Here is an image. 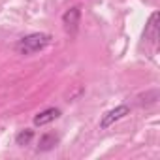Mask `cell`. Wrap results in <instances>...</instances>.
<instances>
[{
  "instance_id": "6da1fadb",
  "label": "cell",
  "mask_w": 160,
  "mask_h": 160,
  "mask_svg": "<svg viewBox=\"0 0 160 160\" xmlns=\"http://www.w3.org/2000/svg\"><path fill=\"white\" fill-rule=\"evenodd\" d=\"M51 42V36L45 32H32L23 36L17 43H15V51L19 55H34L42 49H45Z\"/></svg>"
},
{
  "instance_id": "7a4b0ae2",
  "label": "cell",
  "mask_w": 160,
  "mask_h": 160,
  "mask_svg": "<svg viewBox=\"0 0 160 160\" xmlns=\"http://www.w3.org/2000/svg\"><path fill=\"white\" fill-rule=\"evenodd\" d=\"M126 115H130V108H128L126 104H121V106H117V108L109 109L106 115H102V119H100V128H102V130H106V128H109L111 124H115L117 121L124 119Z\"/></svg>"
},
{
  "instance_id": "3957f363",
  "label": "cell",
  "mask_w": 160,
  "mask_h": 160,
  "mask_svg": "<svg viewBox=\"0 0 160 160\" xmlns=\"http://www.w3.org/2000/svg\"><path fill=\"white\" fill-rule=\"evenodd\" d=\"M79 21H81V10L79 6H72L70 10H66L62 13V25H64V30L68 34H75L77 28H79Z\"/></svg>"
},
{
  "instance_id": "277c9868",
  "label": "cell",
  "mask_w": 160,
  "mask_h": 160,
  "mask_svg": "<svg viewBox=\"0 0 160 160\" xmlns=\"http://www.w3.org/2000/svg\"><path fill=\"white\" fill-rule=\"evenodd\" d=\"M60 117V109L58 108H47L43 111H40L36 117H34V126H45L53 121H57Z\"/></svg>"
},
{
  "instance_id": "5b68a950",
  "label": "cell",
  "mask_w": 160,
  "mask_h": 160,
  "mask_svg": "<svg viewBox=\"0 0 160 160\" xmlns=\"http://www.w3.org/2000/svg\"><path fill=\"white\" fill-rule=\"evenodd\" d=\"M145 40H149L151 43H156L158 40V12L151 13L147 25H145Z\"/></svg>"
},
{
  "instance_id": "8992f818",
  "label": "cell",
  "mask_w": 160,
  "mask_h": 160,
  "mask_svg": "<svg viewBox=\"0 0 160 160\" xmlns=\"http://www.w3.org/2000/svg\"><path fill=\"white\" fill-rule=\"evenodd\" d=\"M58 145V136L55 132H45L40 136V143H38V151H51Z\"/></svg>"
},
{
  "instance_id": "52a82bcc",
  "label": "cell",
  "mask_w": 160,
  "mask_h": 160,
  "mask_svg": "<svg viewBox=\"0 0 160 160\" xmlns=\"http://www.w3.org/2000/svg\"><path fill=\"white\" fill-rule=\"evenodd\" d=\"M32 139H34V130H32V128H25V130H21V132L15 136V143L21 145V147L30 145Z\"/></svg>"
}]
</instances>
